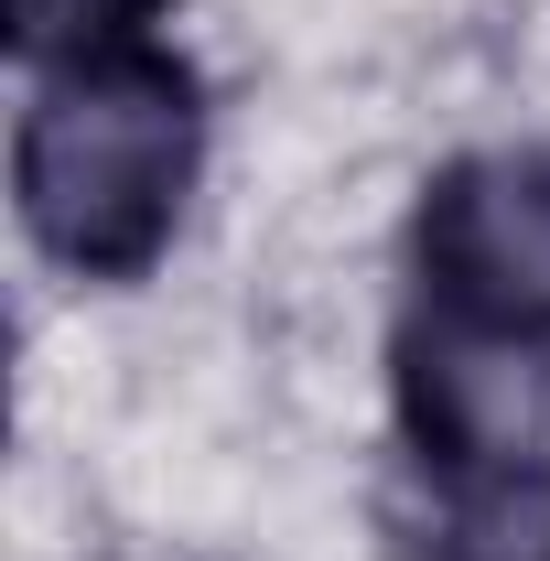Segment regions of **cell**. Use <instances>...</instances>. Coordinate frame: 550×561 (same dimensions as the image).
I'll return each instance as SVG.
<instances>
[{
	"instance_id": "1",
	"label": "cell",
	"mask_w": 550,
	"mask_h": 561,
	"mask_svg": "<svg viewBox=\"0 0 550 561\" xmlns=\"http://www.w3.org/2000/svg\"><path fill=\"white\" fill-rule=\"evenodd\" d=\"M206 162V87L173 44H119L44 76L11 130V195L44 260L87 280H140L195 195Z\"/></svg>"
},
{
	"instance_id": "2",
	"label": "cell",
	"mask_w": 550,
	"mask_h": 561,
	"mask_svg": "<svg viewBox=\"0 0 550 561\" xmlns=\"http://www.w3.org/2000/svg\"><path fill=\"white\" fill-rule=\"evenodd\" d=\"M400 432L454 496L550 486V335H485V324H443L411 302Z\"/></svg>"
},
{
	"instance_id": "3",
	"label": "cell",
	"mask_w": 550,
	"mask_h": 561,
	"mask_svg": "<svg viewBox=\"0 0 550 561\" xmlns=\"http://www.w3.org/2000/svg\"><path fill=\"white\" fill-rule=\"evenodd\" d=\"M421 313L485 335H550V151H465L411 216Z\"/></svg>"
},
{
	"instance_id": "4",
	"label": "cell",
	"mask_w": 550,
	"mask_h": 561,
	"mask_svg": "<svg viewBox=\"0 0 550 561\" xmlns=\"http://www.w3.org/2000/svg\"><path fill=\"white\" fill-rule=\"evenodd\" d=\"M162 0H0V44L33 76H66L87 55H119V44H151Z\"/></svg>"
},
{
	"instance_id": "5",
	"label": "cell",
	"mask_w": 550,
	"mask_h": 561,
	"mask_svg": "<svg viewBox=\"0 0 550 561\" xmlns=\"http://www.w3.org/2000/svg\"><path fill=\"white\" fill-rule=\"evenodd\" d=\"M432 561H550V486H485L454 496Z\"/></svg>"
}]
</instances>
